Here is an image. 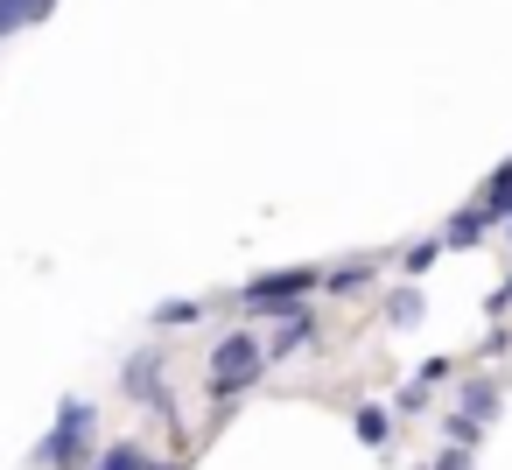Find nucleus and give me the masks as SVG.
Here are the masks:
<instances>
[{
    "label": "nucleus",
    "mask_w": 512,
    "mask_h": 470,
    "mask_svg": "<svg viewBox=\"0 0 512 470\" xmlns=\"http://www.w3.org/2000/svg\"><path fill=\"white\" fill-rule=\"evenodd\" d=\"M92 435H99V407L71 393V400L57 407L50 435L36 442V463H43V470H92Z\"/></svg>",
    "instance_id": "f257e3e1"
},
{
    "label": "nucleus",
    "mask_w": 512,
    "mask_h": 470,
    "mask_svg": "<svg viewBox=\"0 0 512 470\" xmlns=\"http://www.w3.org/2000/svg\"><path fill=\"white\" fill-rule=\"evenodd\" d=\"M316 288H323V274H316V267H281V274L246 281V295H239V302H246L253 316H281V323H288V316H302V309H309L302 295H316Z\"/></svg>",
    "instance_id": "f03ea898"
},
{
    "label": "nucleus",
    "mask_w": 512,
    "mask_h": 470,
    "mask_svg": "<svg viewBox=\"0 0 512 470\" xmlns=\"http://www.w3.org/2000/svg\"><path fill=\"white\" fill-rule=\"evenodd\" d=\"M260 372H267V351H260V337H246V330H232V337L211 351V393H218V400L246 393Z\"/></svg>",
    "instance_id": "7ed1b4c3"
},
{
    "label": "nucleus",
    "mask_w": 512,
    "mask_h": 470,
    "mask_svg": "<svg viewBox=\"0 0 512 470\" xmlns=\"http://www.w3.org/2000/svg\"><path fill=\"white\" fill-rule=\"evenodd\" d=\"M120 386H127L134 400H148L155 414L176 421V400H169V386H162V351H134V358L120 365Z\"/></svg>",
    "instance_id": "20e7f679"
},
{
    "label": "nucleus",
    "mask_w": 512,
    "mask_h": 470,
    "mask_svg": "<svg viewBox=\"0 0 512 470\" xmlns=\"http://www.w3.org/2000/svg\"><path fill=\"white\" fill-rule=\"evenodd\" d=\"M477 218H484V225H512V162H498V169L484 176V190H477Z\"/></svg>",
    "instance_id": "39448f33"
},
{
    "label": "nucleus",
    "mask_w": 512,
    "mask_h": 470,
    "mask_svg": "<svg viewBox=\"0 0 512 470\" xmlns=\"http://www.w3.org/2000/svg\"><path fill=\"white\" fill-rule=\"evenodd\" d=\"M309 344H316V316L302 309V316H288V323H281L260 351H267V365H281V358H295V351H309Z\"/></svg>",
    "instance_id": "423d86ee"
},
{
    "label": "nucleus",
    "mask_w": 512,
    "mask_h": 470,
    "mask_svg": "<svg viewBox=\"0 0 512 470\" xmlns=\"http://www.w3.org/2000/svg\"><path fill=\"white\" fill-rule=\"evenodd\" d=\"M498 414V379H463V400H456V421H470V428H484Z\"/></svg>",
    "instance_id": "0eeeda50"
},
{
    "label": "nucleus",
    "mask_w": 512,
    "mask_h": 470,
    "mask_svg": "<svg viewBox=\"0 0 512 470\" xmlns=\"http://www.w3.org/2000/svg\"><path fill=\"white\" fill-rule=\"evenodd\" d=\"M484 232H491V225L477 218V204H463V211H456V218L442 225V253H470V246H477Z\"/></svg>",
    "instance_id": "6e6552de"
},
{
    "label": "nucleus",
    "mask_w": 512,
    "mask_h": 470,
    "mask_svg": "<svg viewBox=\"0 0 512 470\" xmlns=\"http://www.w3.org/2000/svg\"><path fill=\"white\" fill-rule=\"evenodd\" d=\"M365 281H372V260H337V267L323 274L330 295H351V288H365Z\"/></svg>",
    "instance_id": "1a4fd4ad"
},
{
    "label": "nucleus",
    "mask_w": 512,
    "mask_h": 470,
    "mask_svg": "<svg viewBox=\"0 0 512 470\" xmlns=\"http://www.w3.org/2000/svg\"><path fill=\"white\" fill-rule=\"evenodd\" d=\"M421 316H428V302H421V288H400V295L386 302V323H393V330H414Z\"/></svg>",
    "instance_id": "9d476101"
},
{
    "label": "nucleus",
    "mask_w": 512,
    "mask_h": 470,
    "mask_svg": "<svg viewBox=\"0 0 512 470\" xmlns=\"http://www.w3.org/2000/svg\"><path fill=\"white\" fill-rule=\"evenodd\" d=\"M351 428H358V442H365V449H379V442L393 435V414H386V407H358V414H351Z\"/></svg>",
    "instance_id": "9b49d317"
},
{
    "label": "nucleus",
    "mask_w": 512,
    "mask_h": 470,
    "mask_svg": "<svg viewBox=\"0 0 512 470\" xmlns=\"http://www.w3.org/2000/svg\"><path fill=\"white\" fill-rule=\"evenodd\" d=\"M92 470H148V456H141V442H113L92 456Z\"/></svg>",
    "instance_id": "f8f14e48"
},
{
    "label": "nucleus",
    "mask_w": 512,
    "mask_h": 470,
    "mask_svg": "<svg viewBox=\"0 0 512 470\" xmlns=\"http://www.w3.org/2000/svg\"><path fill=\"white\" fill-rule=\"evenodd\" d=\"M435 253H442V239H414V246L400 253V267H407V274H428V267H435Z\"/></svg>",
    "instance_id": "ddd939ff"
},
{
    "label": "nucleus",
    "mask_w": 512,
    "mask_h": 470,
    "mask_svg": "<svg viewBox=\"0 0 512 470\" xmlns=\"http://www.w3.org/2000/svg\"><path fill=\"white\" fill-rule=\"evenodd\" d=\"M197 316H204V302H162V309H155L162 330H183V323H197Z\"/></svg>",
    "instance_id": "4468645a"
},
{
    "label": "nucleus",
    "mask_w": 512,
    "mask_h": 470,
    "mask_svg": "<svg viewBox=\"0 0 512 470\" xmlns=\"http://www.w3.org/2000/svg\"><path fill=\"white\" fill-rule=\"evenodd\" d=\"M421 407H428V386H421V379H407V386H400V400H393L386 414H421Z\"/></svg>",
    "instance_id": "2eb2a0df"
},
{
    "label": "nucleus",
    "mask_w": 512,
    "mask_h": 470,
    "mask_svg": "<svg viewBox=\"0 0 512 470\" xmlns=\"http://www.w3.org/2000/svg\"><path fill=\"white\" fill-rule=\"evenodd\" d=\"M456 372V358H421V386H435V379H449Z\"/></svg>",
    "instance_id": "dca6fc26"
},
{
    "label": "nucleus",
    "mask_w": 512,
    "mask_h": 470,
    "mask_svg": "<svg viewBox=\"0 0 512 470\" xmlns=\"http://www.w3.org/2000/svg\"><path fill=\"white\" fill-rule=\"evenodd\" d=\"M428 470H470V449H456V442H449V449H442Z\"/></svg>",
    "instance_id": "f3484780"
},
{
    "label": "nucleus",
    "mask_w": 512,
    "mask_h": 470,
    "mask_svg": "<svg viewBox=\"0 0 512 470\" xmlns=\"http://www.w3.org/2000/svg\"><path fill=\"white\" fill-rule=\"evenodd\" d=\"M50 8H57V0H29V29H36V22H50Z\"/></svg>",
    "instance_id": "a211bd4d"
},
{
    "label": "nucleus",
    "mask_w": 512,
    "mask_h": 470,
    "mask_svg": "<svg viewBox=\"0 0 512 470\" xmlns=\"http://www.w3.org/2000/svg\"><path fill=\"white\" fill-rule=\"evenodd\" d=\"M148 470H183V456H169V463H148Z\"/></svg>",
    "instance_id": "6ab92c4d"
}]
</instances>
